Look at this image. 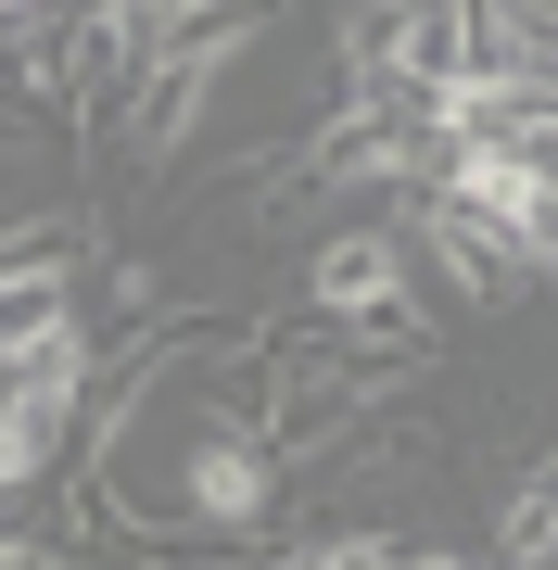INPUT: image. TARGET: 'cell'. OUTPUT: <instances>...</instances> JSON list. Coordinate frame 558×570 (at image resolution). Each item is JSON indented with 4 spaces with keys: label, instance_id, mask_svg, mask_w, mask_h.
Listing matches in <instances>:
<instances>
[{
    "label": "cell",
    "instance_id": "10",
    "mask_svg": "<svg viewBox=\"0 0 558 570\" xmlns=\"http://www.w3.org/2000/svg\"><path fill=\"white\" fill-rule=\"evenodd\" d=\"M546 292H558V279H546Z\"/></svg>",
    "mask_w": 558,
    "mask_h": 570
},
{
    "label": "cell",
    "instance_id": "6",
    "mask_svg": "<svg viewBox=\"0 0 558 570\" xmlns=\"http://www.w3.org/2000/svg\"><path fill=\"white\" fill-rule=\"evenodd\" d=\"M407 546L393 532H369V520H331V532H292L280 546V570H393Z\"/></svg>",
    "mask_w": 558,
    "mask_h": 570
},
{
    "label": "cell",
    "instance_id": "5",
    "mask_svg": "<svg viewBox=\"0 0 558 570\" xmlns=\"http://www.w3.org/2000/svg\"><path fill=\"white\" fill-rule=\"evenodd\" d=\"M204 13H228V0H89V26H102V39H115L127 63H153L166 39H190Z\"/></svg>",
    "mask_w": 558,
    "mask_h": 570
},
{
    "label": "cell",
    "instance_id": "3",
    "mask_svg": "<svg viewBox=\"0 0 558 570\" xmlns=\"http://www.w3.org/2000/svg\"><path fill=\"white\" fill-rule=\"evenodd\" d=\"M407 242L444 266L470 305H508V292H533V254L508 242V228H482V216H457V204H432V190H407Z\"/></svg>",
    "mask_w": 558,
    "mask_h": 570
},
{
    "label": "cell",
    "instance_id": "8",
    "mask_svg": "<svg viewBox=\"0 0 558 570\" xmlns=\"http://www.w3.org/2000/svg\"><path fill=\"white\" fill-rule=\"evenodd\" d=\"M77 0H0V39H39V26H63Z\"/></svg>",
    "mask_w": 558,
    "mask_h": 570
},
{
    "label": "cell",
    "instance_id": "2",
    "mask_svg": "<svg viewBox=\"0 0 558 570\" xmlns=\"http://www.w3.org/2000/svg\"><path fill=\"white\" fill-rule=\"evenodd\" d=\"M305 317H317V330H369V343H419V355H432V317H419V242H407V216L331 228V242L305 254Z\"/></svg>",
    "mask_w": 558,
    "mask_h": 570
},
{
    "label": "cell",
    "instance_id": "1",
    "mask_svg": "<svg viewBox=\"0 0 558 570\" xmlns=\"http://www.w3.org/2000/svg\"><path fill=\"white\" fill-rule=\"evenodd\" d=\"M254 39H267V0H228V13H204L190 39H166L140 77H127V153H140V165H178L190 127L216 115V89L254 63Z\"/></svg>",
    "mask_w": 558,
    "mask_h": 570
},
{
    "label": "cell",
    "instance_id": "9",
    "mask_svg": "<svg viewBox=\"0 0 558 570\" xmlns=\"http://www.w3.org/2000/svg\"><path fill=\"white\" fill-rule=\"evenodd\" d=\"M393 570H496V558H470V546H419V558H393Z\"/></svg>",
    "mask_w": 558,
    "mask_h": 570
},
{
    "label": "cell",
    "instance_id": "4",
    "mask_svg": "<svg viewBox=\"0 0 558 570\" xmlns=\"http://www.w3.org/2000/svg\"><path fill=\"white\" fill-rule=\"evenodd\" d=\"M546 165H558V153H533V140H444L432 204H457V216H482V228H508V242H520V216H533Z\"/></svg>",
    "mask_w": 558,
    "mask_h": 570
},
{
    "label": "cell",
    "instance_id": "7",
    "mask_svg": "<svg viewBox=\"0 0 558 570\" xmlns=\"http://www.w3.org/2000/svg\"><path fill=\"white\" fill-rule=\"evenodd\" d=\"M520 254H533V279H558V165H546V190H533V216H520Z\"/></svg>",
    "mask_w": 558,
    "mask_h": 570
}]
</instances>
